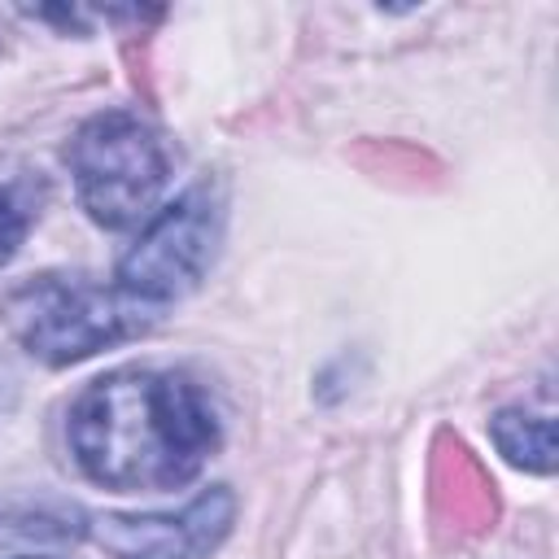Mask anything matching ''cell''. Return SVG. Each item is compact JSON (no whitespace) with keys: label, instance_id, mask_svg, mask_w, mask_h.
<instances>
[{"label":"cell","instance_id":"obj_1","mask_svg":"<svg viewBox=\"0 0 559 559\" xmlns=\"http://www.w3.org/2000/svg\"><path fill=\"white\" fill-rule=\"evenodd\" d=\"M79 472L118 493H166L201 476L218 450V415L183 371L118 367L96 376L66 415Z\"/></svg>","mask_w":559,"mask_h":559},{"label":"cell","instance_id":"obj_2","mask_svg":"<svg viewBox=\"0 0 559 559\" xmlns=\"http://www.w3.org/2000/svg\"><path fill=\"white\" fill-rule=\"evenodd\" d=\"M0 319L31 358L70 367L109 345L144 336L157 323V310L127 297L118 284L87 275H35L4 293Z\"/></svg>","mask_w":559,"mask_h":559},{"label":"cell","instance_id":"obj_3","mask_svg":"<svg viewBox=\"0 0 559 559\" xmlns=\"http://www.w3.org/2000/svg\"><path fill=\"white\" fill-rule=\"evenodd\" d=\"M66 166L87 218L118 231L157 210L170 179V148L140 114L109 109L70 135Z\"/></svg>","mask_w":559,"mask_h":559},{"label":"cell","instance_id":"obj_4","mask_svg":"<svg viewBox=\"0 0 559 559\" xmlns=\"http://www.w3.org/2000/svg\"><path fill=\"white\" fill-rule=\"evenodd\" d=\"M223 240V197L210 183H197L153 210L131 240V249L118 258V288L153 310L166 301L192 293Z\"/></svg>","mask_w":559,"mask_h":559},{"label":"cell","instance_id":"obj_5","mask_svg":"<svg viewBox=\"0 0 559 559\" xmlns=\"http://www.w3.org/2000/svg\"><path fill=\"white\" fill-rule=\"evenodd\" d=\"M236 520V493L214 485L166 515H87V537L109 559H210Z\"/></svg>","mask_w":559,"mask_h":559},{"label":"cell","instance_id":"obj_6","mask_svg":"<svg viewBox=\"0 0 559 559\" xmlns=\"http://www.w3.org/2000/svg\"><path fill=\"white\" fill-rule=\"evenodd\" d=\"M87 537V511L61 498H9L0 502V550L66 546Z\"/></svg>","mask_w":559,"mask_h":559},{"label":"cell","instance_id":"obj_7","mask_svg":"<svg viewBox=\"0 0 559 559\" xmlns=\"http://www.w3.org/2000/svg\"><path fill=\"white\" fill-rule=\"evenodd\" d=\"M489 437H493L498 454L511 467H524V472H537V476L555 472V419L550 415L507 406L489 419Z\"/></svg>","mask_w":559,"mask_h":559},{"label":"cell","instance_id":"obj_8","mask_svg":"<svg viewBox=\"0 0 559 559\" xmlns=\"http://www.w3.org/2000/svg\"><path fill=\"white\" fill-rule=\"evenodd\" d=\"M31 201L17 188H0V266L22 249L26 231H31Z\"/></svg>","mask_w":559,"mask_h":559},{"label":"cell","instance_id":"obj_9","mask_svg":"<svg viewBox=\"0 0 559 559\" xmlns=\"http://www.w3.org/2000/svg\"><path fill=\"white\" fill-rule=\"evenodd\" d=\"M17 559H52V555H17Z\"/></svg>","mask_w":559,"mask_h":559}]
</instances>
